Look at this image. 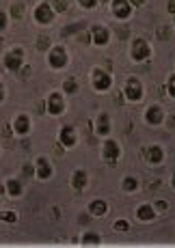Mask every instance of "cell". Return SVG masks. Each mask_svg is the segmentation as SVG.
<instances>
[{
    "mask_svg": "<svg viewBox=\"0 0 175 248\" xmlns=\"http://www.w3.org/2000/svg\"><path fill=\"white\" fill-rule=\"evenodd\" d=\"M171 186H173V188H175V173H173V177H171Z\"/></svg>",
    "mask_w": 175,
    "mask_h": 248,
    "instance_id": "40",
    "label": "cell"
},
{
    "mask_svg": "<svg viewBox=\"0 0 175 248\" xmlns=\"http://www.w3.org/2000/svg\"><path fill=\"white\" fill-rule=\"evenodd\" d=\"M87 212H89V216H93V218H102L108 214V203L104 201V199H93V201L89 203Z\"/></svg>",
    "mask_w": 175,
    "mask_h": 248,
    "instance_id": "19",
    "label": "cell"
},
{
    "mask_svg": "<svg viewBox=\"0 0 175 248\" xmlns=\"http://www.w3.org/2000/svg\"><path fill=\"white\" fill-rule=\"evenodd\" d=\"M91 84L97 93H106L112 89V76L111 71L102 69V67H93L91 69Z\"/></svg>",
    "mask_w": 175,
    "mask_h": 248,
    "instance_id": "4",
    "label": "cell"
},
{
    "mask_svg": "<svg viewBox=\"0 0 175 248\" xmlns=\"http://www.w3.org/2000/svg\"><path fill=\"white\" fill-rule=\"evenodd\" d=\"M32 20L39 24V26H50L56 20V11L52 9L50 2H39L35 7V11H32Z\"/></svg>",
    "mask_w": 175,
    "mask_h": 248,
    "instance_id": "8",
    "label": "cell"
},
{
    "mask_svg": "<svg viewBox=\"0 0 175 248\" xmlns=\"http://www.w3.org/2000/svg\"><path fill=\"white\" fill-rule=\"evenodd\" d=\"M52 175H54L52 162L46 158V155H39V158L35 160V177L39 181H48V179H52Z\"/></svg>",
    "mask_w": 175,
    "mask_h": 248,
    "instance_id": "11",
    "label": "cell"
},
{
    "mask_svg": "<svg viewBox=\"0 0 175 248\" xmlns=\"http://www.w3.org/2000/svg\"><path fill=\"white\" fill-rule=\"evenodd\" d=\"M52 9H54L56 13H65L69 9V0H52Z\"/></svg>",
    "mask_w": 175,
    "mask_h": 248,
    "instance_id": "27",
    "label": "cell"
},
{
    "mask_svg": "<svg viewBox=\"0 0 175 248\" xmlns=\"http://www.w3.org/2000/svg\"><path fill=\"white\" fill-rule=\"evenodd\" d=\"M121 160V145L115 140V138H104L102 142V162L108 166H117Z\"/></svg>",
    "mask_w": 175,
    "mask_h": 248,
    "instance_id": "2",
    "label": "cell"
},
{
    "mask_svg": "<svg viewBox=\"0 0 175 248\" xmlns=\"http://www.w3.org/2000/svg\"><path fill=\"white\" fill-rule=\"evenodd\" d=\"M61 89H63V93L65 95H76V93H78V80H76V78H65L63 80V87H61Z\"/></svg>",
    "mask_w": 175,
    "mask_h": 248,
    "instance_id": "23",
    "label": "cell"
},
{
    "mask_svg": "<svg viewBox=\"0 0 175 248\" xmlns=\"http://www.w3.org/2000/svg\"><path fill=\"white\" fill-rule=\"evenodd\" d=\"M130 4H132V7H143L145 0H130Z\"/></svg>",
    "mask_w": 175,
    "mask_h": 248,
    "instance_id": "38",
    "label": "cell"
},
{
    "mask_svg": "<svg viewBox=\"0 0 175 248\" xmlns=\"http://www.w3.org/2000/svg\"><path fill=\"white\" fill-rule=\"evenodd\" d=\"M164 89H167V95H169V97L175 99V74L169 76V80H167V84H164Z\"/></svg>",
    "mask_w": 175,
    "mask_h": 248,
    "instance_id": "29",
    "label": "cell"
},
{
    "mask_svg": "<svg viewBox=\"0 0 175 248\" xmlns=\"http://www.w3.org/2000/svg\"><path fill=\"white\" fill-rule=\"evenodd\" d=\"M102 244V235L97 231H84L80 235V246H100Z\"/></svg>",
    "mask_w": 175,
    "mask_h": 248,
    "instance_id": "21",
    "label": "cell"
},
{
    "mask_svg": "<svg viewBox=\"0 0 175 248\" xmlns=\"http://www.w3.org/2000/svg\"><path fill=\"white\" fill-rule=\"evenodd\" d=\"M130 59L134 61V63H145V61H149V59H151V46H149L145 39H141V37L132 39Z\"/></svg>",
    "mask_w": 175,
    "mask_h": 248,
    "instance_id": "7",
    "label": "cell"
},
{
    "mask_svg": "<svg viewBox=\"0 0 175 248\" xmlns=\"http://www.w3.org/2000/svg\"><path fill=\"white\" fill-rule=\"evenodd\" d=\"M4 99H7V89H4V84L0 82V104H2Z\"/></svg>",
    "mask_w": 175,
    "mask_h": 248,
    "instance_id": "35",
    "label": "cell"
},
{
    "mask_svg": "<svg viewBox=\"0 0 175 248\" xmlns=\"http://www.w3.org/2000/svg\"><path fill=\"white\" fill-rule=\"evenodd\" d=\"M124 97H126L130 104H139V102H143V97H145L143 82H141L139 78H127V80H126V84H124Z\"/></svg>",
    "mask_w": 175,
    "mask_h": 248,
    "instance_id": "5",
    "label": "cell"
},
{
    "mask_svg": "<svg viewBox=\"0 0 175 248\" xmlns=\"http://www.w3.org/2000/svg\"><path fill=\"white\" fill-rule=\"evenodd\" d=\"M69 184H72V188L76 192H82L84 188L89 186V173L84 169H76L72 173V179H69Z\"/></svg>",
    "mask_w": 175,
    "mask_h": 248,
    "instance_id": "17",
    "label": "cell"
},
{
    "mask_svg": "<svg viewBox=\"0 0 175 248\" xmlns=\"http://www.w3.org/2000/svg\"><path fill=\"white\" fill-rule=\"evenodd\" d=\"M111 31H108L106 26H100V24H97V26H93L91 28V44L93 46H97V47H104V46H108L111 44Z\"/></svg>",
    "mask_w": 175,
    "mask_h": 248,
    "instance_id": "15",
    "label": "cell"
},
{
    "mask_svg": "<svg viewBox=\"0 0 175 248\" xmlns=\"http://www.w3.org/2000/svg\"><path fill=\"white\" fill-rule=\"evenodd\" d=\"M167 11L171 13V16H175V0H169L167 2Z\"/></svg>",
    "mask_w": 175,
    "mask_h": 248,
    "instance_id": "36",
    "label": "cell"
},
{
    "mask_svg": "<svg viewBox=\"0 0 175 248\" xmlns=\"http://www.w3.org/2000/svg\"><path fill=\"white\" fill-rule=\"evenodd\" d=\"M76 2H78L84 11H93V9H97V4H100L97 0H76Z\"/></svg>",
    "mask_w": 175,
    "mask_h": 248,
    "instance_id": "30",
    "label": "cell"
},
{
    "mask_svg": "<svg viewBox=\"0 0 175 248\" xmlns=\"http://www.w3.org/2000/svg\"><path fill=\"white\" fill-rule=\"evenodd\" d=\"M97 2H111V0H97Z\"/></svg>",
    "mask_w": 175,
    "mask_h": 248,
    "instance_id": "41",
    "label": "cell"
},
{
    "mask_svg": "<svg viewBox=\"0 0 175 248\" xmlns=\"http://www.w3.org/2000/svg\"><path fill=\"white\" fill-rule=\"evenodd\" d=\"M4 190H7V194L11 199H20L22 194H24V186H22V181L16 179V177H11V179L4 181Z\"/></svg>",
    "mask_w": 175,
    "mask_h": 248,
    "instance_id": "20",
    "label": "cell"
},
{
    "mask_svg": "<svg viewBox=\"0 0 175 248\" xmlns=\"http://www.w3.org/2000/svg\"><path fill=\"white\" fill-rule=\"evenodd\" d=\"M143 158L147 160V164L158 166V164H162L164 162V149L160 145H151V147H147V149L143 151Z\"/></svg>",
    "mask_w": 175,
    "mask_h": 248,
    "instance_id": "16",
    "label": "cell"
},
{
    "mask_svg": "<svg viewBox=\"0 0 175 248\" xmlns=\"http://www.w3.org/2000/svg\"><path fill=\"white\" fill-rule=\"evenodd\" d=\"M59 145L63 149H74L78 145V132L74 125H63L59 130Z\"/></svg>",
    "mask_w": 175,
    "mask_h": 248,
    "instance_id": "10",
    "label": "cell"
},
{
    "mask_svg": "<svg viewBox=\"0 0 175 248\" xmlns=\"http://www.w3.org/2000/svg\"><path fill=\"white\" fill-rule=\"evenodd\" d=\"M169 127H175V117H169Z\"/></svg>",
    "mask_w": 175,
    "mask_h": 248,
    "instance_id": "39",
    "label": "cell"
},
{
    "mask_svg": "<svg viewBox=\"0 0 175 248\" xmlns=\"http://www.w3.org/2000/svg\"><path fill=\"white\" fill-rule=\"evenodd\" d=\"M112 229H115L117 233H127L130 231V222H127L126 218H117V220L112 222Z\"/></svg>",
    "mask_w": 175,
    "mask_h": 248,
    "instance_id": "26",
    "label": "cell"
},
{
    "mask_svg": "<svg viewBox=\"0 0 175 248\" xmlns=\"http://www.w3.org/2000/svg\"><path fill=\"white\" fill-rule=\"evenodd\" d=\"M121 190H124V192H136V190H139V179L136 177H132V175H126L124 179H121Z\"/></svg>",
    "mask_w": 175,
    "mask_h": 248,
    "instance_id": "22",
    "label": "cell"
},
{
    "mask_svg": "<svg viewBox=\"0 0 175 248\" xmlns=\"http://www.w3.org/2000/svg\"><path fill=\"white\" fill-rule=\"evenodd\" d=\"M164 119H167V114H164V108L160 106V104H151L147 106V110H145V123L147 125H162Z\"/></svg>",
    "mask_w": 175,
    "mask_h": 248,
    "instance_id": "13",
    "label": "cell"
},
{
    "mask_svg": "<svg viewBox=\"0 0 175 248\" xmlns=\"http://www.w3.org/2000/svg\"><path fill=\"white\" fill-rule=\"evenodd\" d=\"M156 216H158V212L154 209V203H141L136 207V218L141 222H154Z\"/></svg>",
    "mask_w": 175,
    "mask_h": 248,
    "instance_id": "18",
    "label": "cell"
},
{
    "mask_svg": "<svg viewBox=\"0 0 175 248\" xmlns=\"http://www.w3.org/2000/svg\"><path fill=\"white\" fill-rule=\"evenodd\" d=\"M11 127H13V134L16 136H28L32 130V123H31V117L26 112H20L16 114V119L11 121Z\"/></svg>",
    "mask_w": 175,
    "mask_h": 248,
    "instance_id": "12",
    "label": "cell"
},
{
    "mask_svg": "<svg viewBox=\"0 0 175 248\" xmlns=\"http://www.w3.org/2000/svg\"><path fill=\"white\" fill-rule=\"evenodd\" d=\"M24 175L26 177H35V164H26L24 166Z\"/></svg>",
    "mask_w": 175,
    "mask_h": 248,
    "instance_id": "34",
    "label": "cell"
},
{
    "mask_svg": "<svg viewBox=\"0 0 175 248\" xmlns=\"http://www.w3.org/2000/svg\"><path fill=\"white\" fill-rule=\"evenodd\" d=\"M173 26H175V16H173Z\"/></svg>",
    "mask_w": 175,
    "mask_h": 248,
    "instance_id": "42",
    "label": "cell"
},
{
    "mask_svg": "<svg viewBox=\"0 0 175 248\" xmlns=\"http://www.w3.org/2000/svg\"><path fill=\"white\" fill-rule=\"evenodd\" d=\"M37 50H41V52H48L50 50V39H48V37H46V35H39V39H37Z\"/></svg>",
    "mask_w": 175,
    "mask_h": 248,
    "instance_id": "28",
    "label": "cell"
},
{
    "mask_svg": "<svg viewBox=\"0 0 175 248\" xmlns=\"http://www.w3.org/2000/svg\"><path fill=\"white\" fill-rule=\"evenodd\" d=\"M132 11H134V7L130 4V0H111V13L117 20H121V22L130 20Z\"/></svg>",
    "mask_w": 175,
    "mask_h": 248,
    "instance_id": "9",
    "label": "cell"
},
{
    "mask_svg": "<svg viewBox=\"0 0 175 248\" xmlns=\"http://www.w3.org/2000/svg\"><path fill=\"white\" fill-rule=\"evenodd\" d=\"M37 112H39V114H46V99L37 104Z\"/></svg>",
    "mask_w": 175,
    "mask_h": 248,
    "instance_id": "37",
    "label": "cell"
},
{
    "mask_svg": "<svg viewBox=\"0 0 175 248\" xmlns=\"http://www.w3.org/2000/svg\"><path fill=\"white\" fill-rule=\"evenodd\" d=\"M154 209H156V212H158V214H164V212H167V209H169V203L160 199V201H156V203H154Z\"/></svg>",
    "mask_w": 175,
    "mask_h": 248,
    "instance_id": "33",
    "label": "cell"
},
{
    "mask_svg": "<svg viewBox=\"0 0 175 248\" xmlns=\"http://www.w3.org/2000/svg\"><path fill=\"white\" fill-rule=\"evenodd\" d=\"M95 136H100V138H108L111 136V132H112V121H111V114L108 112H100L97 114V119H95Z\"/></svg>",
    "mask_w": 175,
    "mask_h": 248,
    "instance_id": "14",
    "label": "cell"
},
{
    "mask_svg": "<svg viewBox=\"0 0 175 248\" xmlns=\"http://www.w3.org/2000/svg\"><path fill=\"white\" fill-rule=\"evenodd\" d=\"M7 26H9V13L0 9V32L7 31Z\"/></svg>",
    "mask_w": 175,
    "mask_h": 248,
    "instance_id": "31",
    "label": "cell"
},
{
    "mask_svg": "<svg viewBox=\"0 0 175 248\" xmlns=\"http://www.w3.org/2000/svg\"><path fill=\"white\" fill-rule=\"evenodd\" d=\"M65 110H67V104H65V93L54 91V93H50L48 97H46V114H50V117H61Z\"/></svg>",
    "mask_w": 175,
    "mask_h": 248,
    "instance_id": "6",
    "label": "cell"
},
{
    "mask_svg": "<svg viewBox=\"0 0 175 248\" xmlns=\"http://www.w3.org/2000/svg\"><path fill=\"white\" fill-rule=\"evenodd\" d=\"M24 2H13L11 4V9H9V16L13 17V20H22L24 17Z\"/></svg>",
    "mask_w": 175,
    "mask_h": 248,
    "instance_id": "24",
    "label": "cell"
},
{
    "mask_svg": "<svg viewBox=\"0 0 175 248\" xmlns=\"http://www.w3.org/2000/svg\"><path fill=\"white\" fill-rule=\"evenodd\" d=\"M46 63H48L50 69H65L69 65V54L65 50V46H52L48 52H46Z\"/></svg>",
    "mask_w": 175,
    "mask_h": 248,
    "instance_id": "1",
    "label": "cell"
},
{
    "mask_svg": "<svg viewBox=\"0 0 175 248\" xmlns=\"http://www.w3.org/2000/svg\"><path fill=\"white\" fill-rule=\"evenodd\" d=\"M31 71H32V67H31V65H22V69L20 71H17V76H20V78L22 80H26V78H31Z\"/></svg>",
    "mask_w": 175,
    "mask_h": 248,
    "instance_id": "32",
    "label": "cell"
},
{
    "mask_svg": "<svg viewBox=\"0 0 175 248\" xmlns=\"http://www.w3.org/2000/svg\"><path fill=\"white\" fill-rule=\"evenodd\" d=\"M0 220L9 222V225H16L17 222V214L13 209H0Z\"/></svg>",
    "mask_w": 175,
    "mask_h": 248,
    "instance_id": "25",
    "label": "cell"
},
{
    "mask_svg": "<svg viewBox=\"0 0 175 248\" xmlns=\"http://www.w3.org/2000/svg\"><path fill=\"white\" fill-rule=\"evenodd\" d=\"M24 56H26L24 47H20V46L11 47V50H9L7 54L2 56V65H4V69L11 71V74H17V71L22 69V65H24Z\"/></svg>",
    "mask_w": 175,
    "mask_h": 248,
    "instance_id": "3",
    "label": "cell"
}]
</instances>
